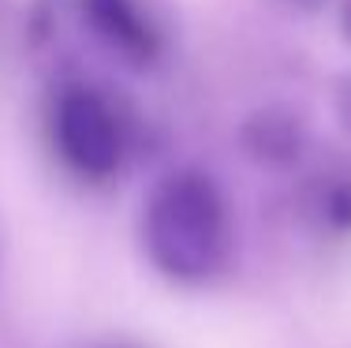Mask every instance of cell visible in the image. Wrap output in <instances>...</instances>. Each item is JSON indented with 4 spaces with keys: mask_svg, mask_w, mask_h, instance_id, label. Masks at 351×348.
I'll return each mask as SVG.
<instances>
[{
    "mask_svg": "<svg viewBox=\"0 0 351 348\" xmlns=\"http://www.w3.org/2000/svg\"><path fill=\"white\" fill-rule=\"evenodd\" d=\"M142 247L165 277L198 285L228 262V210L202 172H172L142 202Z\"/></svg>",
    "mask_w": 351,
    "mask_h": 348,
    "instance_id": "obj_1",
    "label": "cell"
},
{
    "mask_svg": "<svg viewBox=\"0 0 351 348\" xmlns=\"http://www.w3.org/2000/svg\"><path fill=\"white\" fill-rule=\"evenodd\" d=\"M344 30H348V38H351V0L344 4Z\"/></svg>",
    "mask_w": 351,
    "mask_h": 348,
    "instance_id": "obj_6",
    "label": "cell"
},
{
    "mask_svg": "<svg viewBox=\"0 0 351 348\" xmlns=\"http://www.w3.org/2000/svg\"><path fill=\"white\" fill-rule=\"evenodd\" d=\"M332 109H337V120L351 131V76L337 79V94H332Z\"/></svg>",
    "mask_w": 351,
    "mask_h": 348,
    "instance_id": "obj_5",
    "label": "cell"
},
{
    "mask_svg": "<svg viewBox=\"0 0 351 348\" xmlns=\"http://www.w3.org/2000/svg\"><path fill=\"white\" fill-rule=\"evenodd\" d=\"M53 139L64 161L82 176L105 180L123 161L120 120L94 90H68L53 109Z\"/></svg>",
    "mask_w": 351,
    "mask_h": 348,
    "instance_id": "obj_2",
    "label": "cell"
},
{
    "mask_svg": "<svg viewBox=\"0 0 351 348\" xmlns=\"http://www.w3.org/2000/svg\"><path fill=\"white\" fill-rule=\"evenodd\" d=\"M306 128L299 116L284 109H265L254 113L243 124V146L250 157H258L262 165H291L303 154Z\"/></svg>",
    "mask_w": 351,
    "mask_h": 348,
    "instance_id": "obj_4",
    "label": "cell"
},
{
    "mask_svg": "<svg viewBox=\"0 0 351 348\" xmlns=\"http://www.w3.org/2000/svg\"><path fill=\"white\" fill-rule=\"evenodd\" d=\"M82 12H86L94 34L123 60L149 64L157 56V34L135 0H82Z\"/></svg>",
    "mask_w": 351,
    "mask_h": 348,
    "instance_id": "obj_3",
    "label": "cell"
}]
</instances>
